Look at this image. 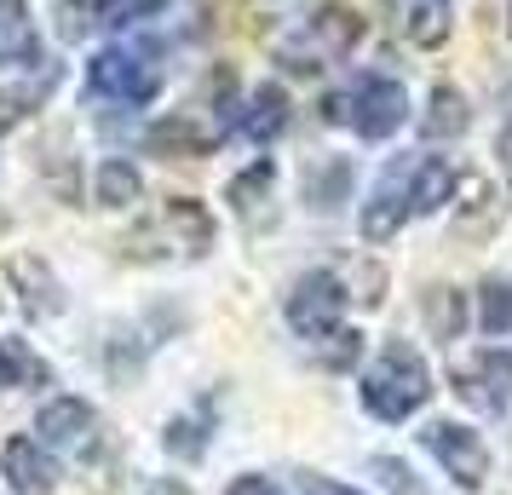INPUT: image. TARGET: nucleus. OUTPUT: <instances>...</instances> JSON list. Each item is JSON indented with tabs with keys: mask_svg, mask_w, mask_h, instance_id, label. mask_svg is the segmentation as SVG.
I'll return each instance as SVG.
<instances>
[{
	"mask_svg": "<svg viewBox=\"0 0 512 495\" xmlns=\"http://www.w3.org/2000/svg\"><path fill=\"white\" fill-rule=\"evenodd\" d=\"M363 35V18H351L346 6H328V12H317L311 24H305L300 41H288L282 47V64L288 70H323V58H334V52H351V41Z\"/></svg>",
	"mask_w": 512,
	"mask_h": 495,
	"instance_id": "423d86ee",
	"label": "nucleus"
},
{
	"mask_svg": "<svg viewBox=\"0 0 512 495\" xmlns=\"http://www.w3.org/2000/svg\"><path fill=\"white\" fill-rule=\"evenodd\" d=\"M87 93L104 98V104H150L162 93V75L150 70L144 58H133V52L104 47L87 58Z\"/></svg>",
	"mask_w": 512,
	"mask_h": 495,
	"instance_id": "7ed1b4c3",
	"label": "nucleus"
},
{
	"mask_svg": "<svg viewBox=\"0 0 512 495\" xmlns=\"http://www.w3.org/2000/svg\"><path fill=\"white\" fill-rule=\"evenodd\" d=\"M35 438H41V449H47V455H70V461H81V455L98 444V415H93V403H81V398H52L47 409H41V421H35Z\"/></svg>",
	"mask_w": 512,
	"mask_h": 495,
	"instance_id": "6e6552de",
	"label": "nucleus"
},
{
	"mask_svg": "<svg viewBox=\"0 0 512 495\" xmlns=\"http://www.w3.org/2000/svg\"><path fill=\"white\" fill-rule=\"evenodd\" d=\"M507 29H512V6H507Z\"/></svg>",
	"mask_w": 512,
	"mask_h": 495,
	"instance_id": "a878e982",
	"label": "nucleus"
},
{
	"mask_svg": "<svg viewBox=\"0 0 512 495\" xmlns=\"http://www.w3.org/2000/svg\"><path fill=\"white\" fill-rule=\"evenodd\" d=\"M501 167H507V179H512V139L501 144Z\"/></svg>",
	"mask_w": 512,
	"mask_h": 495,
	"instance_id": "393cba45",
	"label": "nucleus"
},
{
	"mask_svg": "<svg viewBox=\"0 0 512 495\" xmlns=\"http://www.w3.org/2000/svg\"><path fill=\"white\" fill-rule=\"evenodd\" d=\"M507 121H512V116H507Z\"/></svg>",
	"mask_w": 512,
	"mask_h": 495,
	"instance_id": "bb28decb",
	"label": "nucleus"
},
{
	"mask_svg": "<svg viewBox=\"0 0 512 495\" xmlns=\"http://www.w3.org/2000/svg\"><path fill=\"white\" fill-rule=\"evenodd\" d=\"M139 173H133V162H104L98 167V202L104 208H127V202H139Z\"/></svg>",
	"mask_w": 512,
	"mask_h": 495,
	"instance_id": "dca6fc26",
	"label": "nucleus"
},
{
	"mask_svg": "<svg viewBox=\"0 0 512 495\" xmlns=\"http://www.w3.org/2000/svg\"><path fill=\"white\" fill-rule=\"evenodd\" d=\"M380 6H386L397 35L415 47H443L455 29V0H380Z\"/></svg>",
	"mask_w": 512,
	"mask_h": 495,
	"instance_id": "1a4fd4ad",
	"label": "nucleus"
},
{
	"mask_svg": "<svg viewBox=\"0 0 512 495\" xmlns=\"http://www.w3.org/2000/svg\"><path fill=\"white\" fill-rule=\"evenodd\" d=\"M282 127H288V93L282 87H254V98H248V116H242V133L254 144H265V139H277Z\"/></svg>",
	"mask_w": 512,
	"mask_h": 495,
	"instance_id": "ddd939ff",
	"label": "nucleus"
},
{
	"mask_svg": "<svg viewBox=\"0 0 512 495\" xmlns=\"http://www.w3.org/2000/svg\"><path fill=\"white\" fill-rule=\"evenodd\" d=\"M0 386H47V363L24 340H0Z\"/></svg>",
	"mask_w": 512,
	"mask_h": 495,
	"instance_id": "4468645a",
	"label": "nucleus"
},
{
	"mask_svg": "<svg viewBox=\"0 0 512 495\" xmlns=\"http://www.w3.org/2000/svg\"><path fill=\"white\" fill-rule=\"evenodd\" d=\"M420 444L438 455V467L461 484V490H478L489 478V449L484 438L472 432V426H455V421H432L426 432H420Z\"/></svg>",
	"mask_w": 512,
	"mask_h": 495,
	"instance_id": "0eeeda50",
	"label": "nucleus"
},
{
	"mask_svg": "<svg viewBox=\"0 0 512 495\" xmlns=\"http://www.w3.org/2000/svg\"><path fill=\"white\" fill-rule=\"evenodd\" d=\"M426 127V139H449V133H466V98L455 87H438L432 93V116L420 121Z\"/></svg>",
	"mask_w": 512,
	"mask_h": 495,
	"instance_id": "2eb2a0df",
	"label": "nucleus"
},
{
	"mask_svg": "<svg viewBox=\"0 0 512 495\" xmlns=\"http://www.w3.org/2000/svg\"><path fill=\"white\" fill-rule=\"evenodd\" d=\"M144 495H190V484H179V478H150Z\"/></svg>",
	"mask_w": 512,
	"mask_h": 495,
	"instance_id": "b1692460",
	"label": "nucleus"
},
{
	"mask_svg": "<svg viewBox=\"0 0 512 495\" xmlns=\"http://www.w3.org/2000/svg\"><path fill=\"white\" fill-rule=\"evenodd\" d=\"M328 121H346L363 139H386V133H397L409 121V93L392 75H363L346 98H328Z\"/></svg>",
	"mask_w": 512,
	"mask_h": 495,
	"instance_id": "f03ea898",
	"label": "nucleus"
},
{
	"mask_svg": "<svg viewBox=\"0 0 512 495\" xmlns=\"http://www.w3.org/2000/svg\"><path fill=\"white\" fill-rule=\"evenodd\" d=\"M271 179H277V173H271V162L248 167V173H242V179L231 185V208H236V213H254V196H259L265 185H271Z\"/></svg>",
	"mask_w": 512,
	"mask_h": 495,
	"instance_id": "6ab92c4d",
	"label": "nucleus"
},
{
	"mask_svg": "<svg viewBox=\"0 0 512 495\" xmlns=\"http://www.w3.org/2000/svg\"><path fill=\"white\" fill-rule=\"evenodd\" d=\"M167 0H98V12H104V24H133V18H150V12H162Z\"/></svg>",
	"mask_w": 512,
	"mask_h": 495,
	"instance_id": "412c9836",
	"label": "nucleus"
},
{
	"mask_svg": "<svg viewBox=\"0 0 512 495\" xmlns=\"http://www.w3.org/2000/svg\"><path fill=\"white\" fill-rule=\"evenodd\" d=\"M167 449H173V455H185V461H196V455L208 449L202 421H173V426H167Z\"/></svg>",
	"mask_w": 512,
	"mask_h": 495,
	"instance_id": "aec40b11",
	"label": "nucleus"
},
{
	"mask_svg": "<svg viewBox=\"0 0 512 495\" xmlns=\"http://www.w3.org/2000/svg\"><path fill=\"white\" fill-rule=\"evenodd\" d=\"M512 329V283H484V334Z\"/></svg>",
	"mask_w": 512,
	"mask_h": 495,
	"instance_id": "a211bd4d",
	"label": "nucleus"
},
{
	"mask_svg": "<svg viewBox=\"0 0 512 495\" xmlns=\"http://www.w3.org/2000/svg\"><path fill=\"white\" fill-rule=\"evenodd\" d=\"M346 288L334 271H305L294 294H288V323L305 334V340H328V334H340V317H346Z\"/></svg>",
	"mask_w": 512,
	"mask_h": 495,
	"instance_id": "20e7f679",
	"label": "nucleus"
},
{
	"mask_svg": "<svg viewBox=\"0 0 512 495\" xmlns=\"http://www.w3.org/2000/svg\"><path fill=\"white\" fill-rule=\"evenodd\" d=\"M0 467L18 495H52V455L41 449V438H12L0 449Z\"/></svg>",
	"mask_w": 512,
	"mask_h": 495,
	"instance_id": "9b49d317",
	"label": "nucleus"
},
{
	"mask_svg": "<svg viewBox=\"0 0 512 495\" xmlns=\"http://www.w3.org/2000/svg\"><path fill=\"white\" fill-rule=\"evenodd\" d=\"M461 392L484 409H507L512 403V352H484L461 375Z\"/></svg>",
	"mask_w": 512,
	"mask_h": 495,
	"instance_id": "f8f14e48",
	"label": "nucleus"
},
{
	"mask_svg": "<svg viewBox=\"0 0 512 495\" xmlns=\"http://www.w3.org/2000/svg\"><path fill=\"white\" fill-rule=\"evenodd\" d=\"M225 495H282L271 478H259V472H242V478H231L225 484Z\"/></svg>",
	"mask_w": 512,
	"mask_h": 495,
	"instance_id": "5701e85b",
	"label": "nucleus"
},
{
	"mask_svg": "<svg viewBox=\"0 0 512 495\" xmlns=\"http://www.w3.org/2000/svg\"><path fill=\"white\" fill-rule=\"evenodd\" d=\"M409 213H420V208H415V162L403 156V162H392L380 173V185L369 190V202H363V236H369V242H386V236H397L409 225Z\"/></svg>",
	"mask_w": 512,
	"mask_h": 495,
	"instance_id": "39448f33",
	"label": "nucleus"
},
{
	"mask_svg": "<svg viewBox=\"0 0 512 495\" xmlns=\"http://www.w3.org/2000/svg\"><path fill=\"white\" fill-rule=\"evenodd\" d=\"M41 64V35L29 24V0H0V70Z\"/></svg>",
	"mask_w": 512,
	"mask_h": 495,
	"instance_id": "9d476101",
	"label": "nucleus"
},
{
	"mask_svg": "<svg viewBox=\"0 0 512 495\" xmlns=\"http://www.w3.org/2000/svg\"><path fill=\"white\" fill-rule=\"evenodd\" d=\"M369 472H374V478H380L392 495H426V490H420V478L409 472V461H397V455H374Z\"/></svg>",
	"mask_w": 512,
	"mask_h": 495,
	"instance_id": "f3484780",
	"label": "nucleus"
},
{
	"mask_svg": "<svg viewBox=\"0 0 512 495\" xmlns=\"http://www.w3.org/2000/svg\"><path fill=\"white\" fill-rule=\"evenodd\" d=\"M300 495H363V490H351V484H340V478H323V472H305Z\"/></svg>",
	"mask_w": 512,
	"mask_h": 495,
	"instance_id": "4be33fe9",
	"label": "nucleus"
},
{
	"mask_svg": "<svg viewBox=\"0 0 512 495\" xmlns=\"http://www.w3.org/2000/svg\"><path fill=\"white\" fill-rule=\"evenodd\" d=\"M363 409H369L374 421H409L420 403L432 398V369H426V357L409 346V340H386L374 363L363 369Z\"/></svg>",
	"mask_w": 512,
	"mask_h": 495,
	"instance_id": "f257e3e1",
	"label": "nucleus"
}]
</instances>
